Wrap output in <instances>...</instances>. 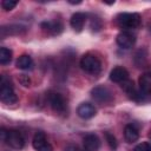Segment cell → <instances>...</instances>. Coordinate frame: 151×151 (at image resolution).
I'll use <instances>...</instances> for the list:
<instances>
[{
	"instance_id": "1",
	"label": "cell",
	"mask_w": 151,
	"mask_h": 151,
	"mask_svg": "<svg viewBox=\"0 0 151 151\" xmlns=\"http://www.w3.org/2000/svg\"><path fill=\"white\" fill-rule=\"evenodd\" d=\"M0 134H1V140L5 142L12 149L21 150L25 146V137L18 130H6L2 127L0 130Z\"/></svg>"
},
{
	"instance_id": "2",
	"label": "cell",
	"mask_w": 151,
	"mask_h": 151,
	"mask_svg": "<svg viewBox=\"0 0 151 151\" xmlns=\"http://www.w3.org/2000/svg\"><path fill=\"white\" fill-rule=\"evenodd\" d=\"M0 99L6 104H14L18 101V97L14 92L13 85L6 74H2L0 80Z\"/></svg>"
},
{
	"instance_id": "3",
	"label": "cell",
	"mask_w": 151,
	"mask_h": 151,
	"mask_svg": "<svg viewBox=\"0 0 151 151\" xmlns=\"http://www.w3.org/2000/svg\"><path fill=\"white\" fill-rule=\"evenodd\" d=\"M117 24L125 29H136L142 24V18L138 13H120L117 15Z\"/></svg>"
},
{
	"instance_id": "4",
	"label": "cell",
	"mask_w": 151,
	"mask_h": 151,
	"mask_svg": "<svg viewBox=\"0 0 151 151\" xmlns=\"http://www.w3.org/2000/svg\"><path fill=\"white\" fill-rule=\"evenodd\" d=\"M80 67L83 71H85L88 74H98L101 71V63L100 60L91 53H87L81 57L80 59Z\"/></svg>"
},
{
	"instance_id": "5",
	"label": "cell",
	"mask_w": 151,
	"mask_h": 151,
	"mask_svg": "<svg viewBox=\"0 0 151 151\" xmlns=\"http://www.w3.org/2000/svg\"><path fill=\"white\" fill-rule=\"evenodd\" d=\"M48 103L52 110L59 114H63L67 111V104L65 98L58 92H50L48 93Z\"/></svg>"
},
{
	"instance_id": "6",
	"label": "cell",
	"mask_w": 151,
	"mask_h": 151,
	"mask_svg": "<svg viewBox=\"0 0 151 151\" xmlns=\"http://www.w3.org/2000/svg\"><path fill=\"white\" fill-rule=\"evenodd\" d=\"M91 94H92V98L97 103H100V104H109L113 99V96H112L111 91L106 86H103V85L93 87L91 90Z\"/></svg>"
},
{
	"instance_id": "7",
	"label": "cell",
	"mask_w": 151,
	"mask_h": 151,
	"mask_svg": "<svg viewBox=\"0 0 151 151\" xmlns=\"http://www.w3.org/2000/svg\"><path fill=\"white\" fill-rule=\"evenodd\" d=\"M32 145L35 151H53L52 145L46 138V134L42 131H37L32 139Z\"/></svg>"
},
{
	"instance_id": "8",
	"label": "cell",
	"mask_w": 151,
	"mask_h": 151,
	"mask_svg": "<svg viewBox=\"0 0 151 151\" xmlns=\"http://www.w3.org/2000/svg\"><path fill=\"white\" fill-rule=\"evenodd\" d=\"M136 40H137L136 35L130 31H123L116 38V41H117L118 46L122 47V48H125V50L131 48L136 44Z\"/></svg>"
},
{
	"instance_id": "9",
	"label": "cell",
	"mask_w": 151,
	"mask_h": 151,
	"mask_svg": "<svg viewBox=\"0 0 151 151\" xmlns=\"http://www.w3.org/2000/svg\"><path fill=\"white\" fill-rule=\"evenodd\" d=\"M110 79L113 83H120V84H123L126 80H129V72L123 66H116L110 72Z\"/></svg>"
},
{
	"instance_id": "10",
	"label": "cell",
	"mask_w": 151,
	"mask_h": 151,
	"mask_svg": "<svg viewBox=\"0 0 151 151\" xmlns=\"http://www.w3.org/2000/svg\"><path fill=\"white\" fill-rule=\"evenodd\" d=\"M83 145L85 151H98L100 147V139L94 133H88L83 139Z\"/></svg>"
},
{
	"instance_id": "11",
	"label": "cell",
	"mask_w": 151,
	"mask_h": 151,
	"mask_svg": "<svg viewBox=\"0 0 151 151\" xmlns=\"http://www.w3.org/2000/svg\"><path fill=\"white\" fill-rule=\"evenodd\" d=\"M77 113L83 119H90L96 116L97 109L91 103H81L77 109Z\"/></svg>"
},
{
	"instance_id": "12",
	"label": "cell",
	"mask_w": 151,
	"mask_h": 151,
	"mask_svg": "<svg viewBox=\"0 0 151 151\" xmlns=\"http://www.w3.org/2000/svg\"><path fill=\"white\" fill-rule=\"evenodd\" d=\"M86 18H87L86 14L83 13V12H77V13H74V14L71 17V19H70L71 27H72L76 32H81L83 28H84Z\"/></svg>"
},
{
	"instance_id": "13",
	"label": "cell",
	"mask_w": 151,
	"mask_h": 151,
	"mask_svg": "<svg viewBox=\"0 0 151 151\" xmlns=\"http://www.w3.org/2000/svg\"><path fill=\"white\" fill-rule=\"evenodd\" d=\"M139 91L144 96H151V72H145L139 77Z\"/></svg>"
},
{
	"instance_id": "14",
	"label": "cell",
	"mask_w": 151,
	"mask_h": 151,
	"mask_svg": "<svg viewBox=\"0 0 151 151\" xmlns=\"http://www.w3.org/2000/svg\"><path fill=\"white\" fill-rule=\"evenodd\" d=\"M124 137L127 143H134L139 138V130L134 124H127L124 129Z\"/></svg>"
},
{
	"instance_id": "15",
	"label": "cell",
	"mask_w": 151,
	"mask_h": 151,
	"mask_svg": "<svg viewBox=\"0 0 151 151\" xmlns=\"http://www.w3.org/2000/svg\"><path fill=\"white\" fill-rule=\"evenodd\" d=\"M41 28L52 35H58L63 31V25L59 21H44L41 22Z\"/></svg>"
},
{
	"instance_id": "16",
	"label": "cell",
	"mask_w": 151,
	"mask_h": 151,
	"mask_svg": "<svg viewBox=\"0 0 151 151\" xmlns=\"http://www.w3.org/2000/svg\"><path fill=\"white\" fill-rule=\"evenodd\" d=\"M34 66V61L32 59V57H29L28 54H21L18 59H17V67L24 71H28L32 70Z\"/></svg>"
},
{
	"instance_id": "17",
	"label": "cell",
	"mask_w": 151,
	"mask_h": 151,
	"mask_svg": "<svg viewBox=\"0 0 151 151\" xmlns=\"http://www.w3.org/2000/svg\"><path fill=\"white\" fill-rule=\"evenodd\" d=\"M12 60V51L7 47H1L0 48V64L1 65H7Z\"/></svg>"
},
{
	"instance_id": "18",
	"label": "cell",
	"mask_w": 151,
	"mask_h": 151,
	"mask_svg": "<svg viewBox=\"0 0 151 151\" xmlns=\"http://www.w3.org/2000/svg\"><path fill=\"white\" fill-rule=\"evenodd\" d=\"M104 134H105V139H106V142H107V144H109L110 149H111L112 151H116V150H117V146H118L116 137H114L112 133H110L109 131H106Z\"/></svg>"
},
{
	"instance_id": "19",
	"label": "cell",
	"mask_w": 151,
	"mask_h": 151,
	"mask_svg": "<svg viewBox=\"0 0 151 151\" xmlns=\"http://www.w3.org/2000/svg\"><path fill=\"white\" fill-rule=\"evenodd\" d=\"M17 5H18V1H13V0H2L1 2V7L5 11H12Z\"/></svg>"
},
{
	"instance_id": "20",
	"label": "cell",
	"mask_w": 151,
	"mask_h": 151,
	"mask_svg": "<svg viewBox=\"0 0 151 151\" xmlns=\"http://www.w3.org/2000/svg\"><path fill=\"white\" fill-rule=\"evenodd\" d=\"M133 151H151V143H149V142L139 143L134 146Z\"/></svg>"
},
{
	"instance_id": "21",
	"label": "cell",
	"mask_w": 151,
	"mask_h": 151,
	"mask_svg": "<svg viewBox=\"0 0 151 151\" xmlns=\"http://www.w3.org/2000/svg\"><path fill=\"white\" fill-rule=\"evenodd\" d=\"M64 151H85V150H84V149H80L78 145H73V144H71V145H67V146L65 147Z\"/></svg>"
},
{
	"instance_id": "22",
	"label": "cell",
	"mask_w": 151,
	"mask_h": 151,
	"mask_svg": "<svg viewBox=\"0 0 151 151\" xmlns=\"http://www.w3.org/2000/svg\"><path fill=\"white\" fill-rule=\"evenodd\" d=\"M68 2H70V4H73V5H74V4H81V1H68Z\"/></svg>"
},
{
	"instance_id": "23",
	"label": "cell",
	"mask_w": 151,
	"mask_h": 151,
	"mask_svg": "<svg viewBox=\"0 0 151 151\" xmlns=\"http://www.w3.org/2000/svg\"><path fill=\"white\" fill-rule=\"evenodd\" d=\"M149 138L151 139V131H150V133H149Z\"/></svg>"
}]
</instances>
